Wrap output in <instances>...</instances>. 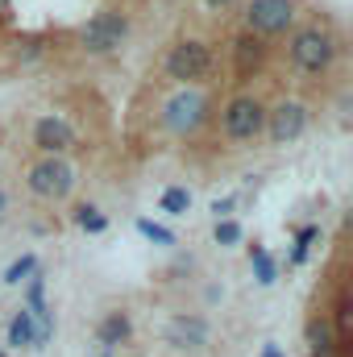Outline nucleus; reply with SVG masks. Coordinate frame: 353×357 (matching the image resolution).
<instances>
[{
  "instance_id": "obj_9",
  "label": "nucleus",
  "mask_w": 353,
  "mask_h": 357,
  "mask_svg": "<svg viewBox=\"0 0 353 357\" xmlns=\"http://www.w3.org/2000/svg\"><path fill=\"white\" fill-rule=\"evenodd\" d=\"M33 146L46 154V158H63L71 146H75V129L63 121V116H42L33 125Z\"/></svg>"
},
{
  "instance_id": "obj_13",
  "label": "nucleus",
  "mask_w": 353,
  "mask_h": 357,
  "mask_svg": "<svg viewBox=\"0 0 353 357\" xmlns=\"http://www.w3.org/2000/svg\"><path fill=\"white\" fill-rule=\"evenodd\" d=\"M129 333H133V324H129V316H125V312H108V316L100 320V345H104V349H112V345L129 341Z\"/></svg>"
},
{
  "instance_id": "obj_22",
  "label": "nucleus",
  "mask_w": 353,
  "mask_h": 357,
  "mask_svg": "<svg viewBox=\"0 0 353 357\" xmlns=\"http://www.w3.org/2000/svg\"><path fill=\"white\" fill-rule=\"evenodd\" d=\"M262 357H283V354H278V349H274V345H266V354Z\"/></svg>"
},
{
  "instance_id": "obj_23",
  "label": "nucleus",
  "mask_w": 353,
  "mask_h": 357,
  "mask_svg": "<svg viewBox=\"0 0 353 357\" xmlns=\"http://www.w3.org/2000/svg\"><path fill=\"white\" fill-rule=\"evenodd\" d=\"M4 204H8V199H4V191H0V212H4Z\"/></svg>"
},
{
  "instance_id": "obj_11",
  "label": "nucleus",
  "mask_w": 353,
  "mask_h": 357,
  "mask_svg": "<svg viewBox=\"0 0 353 357\" xmlns=\"http://www.w3.org/2000/svg\"><path fill=\"white\" fill-rule=\"evenodd\" d=\"M303 337H308V354L312 357H333L337 354V337H333V324H329L324 316H312L308 328H303Z\"/></svg>"
},
{
  "instance_id": "obj_6",
  "label": "nucleus",
  "mask_w": 353,
  "mask_h": 357,
  "mask_svg": "<svg viewBox=\"0 0 353 357\" xmlns=\"http://www.w3.org/2000/svg\"><path fill=\"white\" fill-rule=\"evenodd\" d=\"M204 116H208V100L191 88H183L179 96H171L167 108H163V125H167L171 133H191V129H200Z\"/></svg>"
},
{
  "instance_id": "obj_24",
  "label": "nucleus",
  "mask_w": 353,
  "mask_h": 357,
  "mask_svg": "<svg viewBox=\"0 0 353 357\" xmlns=\"http://www.w3.org/2000/svg\"><path fill=\"white\" fill-rule=\"evenodd\" d=\"M0 357H4V354H0Z\"/></svg>"
},
{
  "instance_id": "obj_1",
  "label": "nucleus",
  "mask_w": 353,
  "mask_h": 357,
  "mask_svg": "<svg viewBox=\"0 0 353 357\" xmlns=\"http://www.w3.org/2000/svg\"><path fill=\"white\" fill-rule=\"evenodd\" d=\"M333 59H337V38H333V29L308 25V29H299V33L291 38V63H295L299 71L320 75V71L333 67Z\"/></svg>"
},
{
  "instance_id": "obj_8",
  "label": "nucleus",
  "mask_w": 353,
  "mask_h": 357,
  "mask_svg": "<svg viewBox=\"0 0 353 357\" xmlns=\"http://www.w3.org/2000/svg\"><path fill=\"white\" fill-rule=\"evenodd\" d=\"M266 129H270V142H274V146H287V142L303 137V129H308V108H303L299 100H283V104H274V108L266 112Z\"/></svg>"
},
{
  "instance_id": "obj_16",
  "label": "nucleus",
  "mask_w": 353,
  "mask_h": 357,
  "mask_svg": "<svg viewBox=\"0 0 353 357\" xmlns=\"http://www.w3.org/2000/svg\"><path fill=\"white\" fill-rule=\"evenodd\" d=\"M191 208V195L183 191V187H171V191H163V212H171V216H183Z\"/></svg>"
},
{
  "instance_id": "obj_7",
  "label": "nucleus",
  "mask_w": 353,
  "mask_h": 357,
  "mask_svg": "<svg viewBox=\"0 0 353 357\" xmlns=\"http://www.w3.org/2000/svg\"><path fill=\"white\" fill-rule=\"evenodd\" d=\"M291 21H295V4L291 0H250V8H246V25H250L254 38L283 33Z\"/></svg>"
},
{
  "instance_id": "obj_18",
  "label": "nucleus",
  "mask_w": 353,
  "mask_h": 357,
  "mask_svg": "<svg viewBox=\"0 0 353 357\" xmlns=\"http://www.w3.org/2000/svg\"><path fill=\"white\" fill-rule=\"evenodd\" d=\"M241 241V225L237 220H216V245H237Z\"/></svg>"
},
{
  "instance_id": "obj_5",
  "label": "nucleus",
  "mask_w": 353,
  "mask_h": 357,
  "mask_svg": "<svg viewBox=\"0 0 353 357\" xmlns=\"http://www.w3.org/2000/svg\"><path fill=\"white\" fill-rule=\"evenodd\" d=\"M208 67H212V50H208L204 42H195V38L179 42L175 50L167 54V75L179 79V84H195V79H204Z\"/></svg>"
},
{
  "instance_id": "obj_2",
  "label": "nucleus",
  "mask_w": 353,
  "mask_h": 357,
  "mask_svg": "<svg viewBox=\"0 0 353 357\" xmlns=\"http://www.w3.org/2000/svg\"><path fill=\"white\" fill-rule=\"evenodd\" d=\"M125 38H129V21L121 13H96L84 25V33H80L88 54H112V50H121Z\"/></svg>"
},
{
  "instance_id": "obj_17",
  "label": "nucleus",
  "mask_w": 353,
  "mask_h": 357,
  "mask_svg": "<svg viewBox=\"0 0 353 357\" xmlns=\"http://www.w3.org/2000/svg\"><path fill=\"white\" fill-rule=\"evenodd\" d=\"M137 229H142L150 241H158V245H175V233L163 229V225H154V220H137Z\"/></svg>"
},
{
  "instance_id": "obj_4",
  "label": "nucleus",
  "mask_w": 353,
  "mask_h": 357,
  "mask_svg": "<svg viewBox=\"0 0 353 357\" xmlns=\"http://www.w3.org/2000/svg\"><path fill=\"white\" fill-rule=\"evenodd\" d=\"M71 187H75V167L63 158H42L29 171V191L38 199H63V195H71Z\"/></svg>"
},
{
  "instance_id": "obj_10",
  "label": "nucleus",
  "mask_w": 353,
  "mask_h": 357,
  "mask_svg": "<svg viewBox=\"0 0 353 357\" xmlns=\"http://www.w3.org/2000/svg\"><path fill=\"white\" fill-rule=\"evenodd\" d=\"M167 341L175 349H204L208 345V320H200V316H175L167 324Z\"/></svg>"
},
{
  "instance_id": "obj_19",
  "label": "nucleus",
  "mask_w": 353,
  "mask_h": 357,
  "mask_svg": "<svg viewBox=\"0 0 353 357\" xmlns=\"http://www.w3.org/2000/svg\"><path fill=\"white\" fill-rule=\"evenodd\" d=\"M75 220H80L88 233H104V229H108V220H104L96 208H80V212H75Z\"/></svg>"
},
{
  "instance_id": "obj_12",
  "label": "nucleus",
  "mask_w": 353,
  "mask_h": 357,
  "mask_svg": "<svg viewBox=\"0 0 353 357\" xmlns=\"http://www.w3.org/2000/svg\"><path fill=\"white\" fill-rule=\"evenodd\" d=\"M233 59H237V75H250V71H258V67H262V59H266L262 38H254V33L237 38V46H233Z\"/></svg>"
},
{
  "instance_id": "obj_3",
  "label": "nucleus",
  "mask_w": 353,
  "mask_h": 357,
  "mask_svg": "<svg viewBox=\"0 0 353 357\" xmlns=\"http://www.w3.org/2000/svg\"><path fill=\"white\" fill-rule=\"evenodd\" d=\"M220 121H225V133L233 142H254L266 129V108H262V100H254V96H237V100H229Z\"/></svg>"
},
{
  "instance_id": "obj_14",
  "label": "nucleus",
  "mask_w": 353,
  "mask_h": 357,
  "mask_svg": "<svg viewBox=\"0 0 353 357\" xmlns=\"http://www.w3.org/2000/svg\"><path fill=\"white\" fill-rule=\"evenodd\" d=\"M8 345H17V349H21V345H29V349L38 345V328H33V316H29V312H17V316H13V324H8Z\"/></svg>"
},
{
  "instance_id": "obj_15",
  "label": "nucleus",
  "mask_w": 353,
  "mask_h": 357,
  "mask_svg": "<svg viewBox=\"0 0 353 357\" xmlns=\"http://www.w3.org/2000/svg\"><path fill=\"white\" fill-rule=\"evenodd\" d=\"M29 274H38V258H33V254H25V258H17L13 266L4 270V282H13V287H17V282H25Z\"/></svg>"
},
{
  "instance_id": "obj_21",
  "label": "nucleus",
  "mask_w": 353,
  "mask_h": 357,
  "mask_svg": "<svg viewBox=\"0 0 353 357\" xmlns=\"http://www.w3.org/2000/svg\"><path fill=\"white\" fill-rule=\"evenodd\" d=\"M229 208H233V199H216V204H212V212H216V220H225V216H229Z\"/></svg>"
},
{
  "instance_id": "obj_20",
  "label": "nucleus",
  "mask_w": 353,
  "mask_h": 357,
  "mask_svg": "<svg viewBox=\"0 0 353 357\" xmlns=\"http://www.w3.org/2000/svg\"><path fill=\"white\" fill-rule=\"evenodd\" d=\"M250 258H254V266H258V282H262V287H270V282H274V262L266 258V250H254Z\"/></svg>"
}]
</instances>
